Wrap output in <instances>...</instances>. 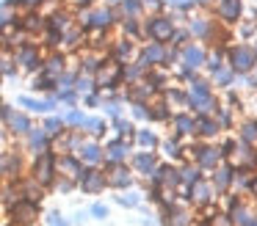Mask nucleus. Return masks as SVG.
<instances>
[{
	"instance_id": "1",
	"label": "nucleus",
	"mask_w": 257,
	"mask_h": 226,
	"mask_svg": "<svg viewBox=\"0 0 257 226\" xmlns=\"http://www.w3.org/2000/svg\"><path fill=\"white\" fill-rule=\"evenodd\" d=\"M12 212V220L20 226H31L36 220V201H28V198H17V201L9 207Z\"/></svg>"
},
{
	"instance_id": "2",
	"label": "nucleus",
	"mask_w": 257,
	"mask_h": 226,
	"mask_svg": "<svg viewBox=\"0 0 257 226\" xmlns=\"http://www.w3.org/2000/svg\"><path fill=\"white\" fill-rule=\"evenodd\" d=\"M78 182H80V187H83L86 193H100L102 187L108 185L105 174H100L97 168H83V171H80V176H78Z\"/></svg>"
},
{
	"instance_id": "3",
	"label": "nucleus",
	"mask_w": 257,
	"mask_h": 226,
	"mask_svg": "<svg viewBox=\"0 0 257 226\" xmlns=\"http://www.w3.org/2000/svg\"><path fill=\"white\" fill-rule=\"evenodd\" d=\"M78 157H80V163H86V165H97V163H100V160H102V149L100 146H97V143H80V146H78Z\"/></svg>"
},
{
	"instance_id": "4",
	"label": "nucleus",
	"mask_w": 257,
	"mask_h": 226,
	"mask_svg": "<svg viewBox=\"0 0 257 226\" xmlns=\"http://www.w3.org/2000/svg\"><path fill=\"white\" fill-rule=\"evenodd\" d=\"M28 146L34 149L36 154L45 152V149H50V135H47L45 130H34V127H31L28 130Z\"/></svg>"
},
{
	"instance_id": "5",
	"label": "nucleus",
	"mask_w": 257,
	"mask_h": 226,
	"mask_svg": "<svg viewBox=\"0 0 257 226\" xmlns=\"http://www.w3.org/2000/svg\"><path fill=\"white\" fill-rule=\"evenodd\" d=\"M6 121H9V127H12V130L17 132V135H28V130H31V119H28V116H23V113H12Z\"/></svg>"
},
{
	"instance_id": "6",
	"label": "nucleus",
	"mask_w": 257,
	"mask_h": 226,
	"mask_svg": "<svg viewBox=\"0 0 257 226\" xmlns=\"http://www.w3.org/2000/svg\"><path fill=\"white\" fill-rule=\"evenodd\" d=\"M105 179H108V185H113V187H127L130 185V174L122 165H116V168L111 171V176H105Z\"/></svg>"
},
{
	"instance_id": "7",
	"label": "nucleus",
	"mask_w": 257,
	"mask_h": 226,
	"mask_svg": "<svg viewBox=\"0 0 257 226\" xmlns=\"http://www.w3.org/2000/svg\"><path fill=\"white\" fill-rule=\"evenodd\" d=\"M105 157L111 160V163H119V160H122V157H127V146H124L122 141H113L111 146H108Z\"/></svg>"
},
{
	"instance_id": "8",
	"label": "nucleus",
	"mask_w": 257,
	"mask_h": 226,
	"mask_svg": "<svg viewBox=\"0 0 257 226\" xmlns=\"http://www.w3.org/2000/svg\"><path fill=\"white\" fill-rule=\"evenodd\" d=\"M83 127H86V132H91V135H100V132H105V124H102L100 119H83Z\"/></svg>"
},
{
	"instance_id": "9",
	"label": "nucleus",
	"mask_w": 257,
	"mask_h": 226,
	"mask_svg": "<svg viewBox=\"0 0 257 226\" xmlns=\"http://www.w3.org/2000/svg\"><path fill=\"white\" fill-rule=\"evenodd\" d=\"M61 127H64V121H61V119H47V121H45V127H42V130H45L47 135L53 138V135H58V132H61Z\"/></svg>"
},
{
	"instance_id": "10",
	"label": "nucleus",
	"mask_w": 257,
	"mask_h": 226,
	"mask_svg": "<svg viewBox=\"0 0 257 226\" xmlns=\"http://www.w3.org/2000/svg\"><path fill=\"white\" fill-rule=\"evenodd\" d=\"M152 163H155L152 154H139V157H136V168L139 171H152Z\"/></svg>"
},
{
	"instance_id": "11",
	"label": "nucleus",
	"mask_w": 257,
	"mask_h": 226,
	"mask_svg": "<svg viewBox=\"0 0 257 226\" xmlns=\"http://www.w3.org/2000/svg\"><path fill=\"white\" fill-rule=\"evenodd\" d=\"M216 160H218L216 149H202V165H213Z\"/></svg>"
},
{
	"instance_id": "12",
	"label": "nucleus",
	"mask_w": 257,
	"mask_h": 226,
	"mask_svg": "<svg viewBox=\"0 0 257 226\" xmlns=\"http://www.w3.org/2000/svg\"><path fill=\"white\" fill-rule=\"evenodd\" d=\"M67 124L80 127V124H83V113H78V110H69V113H67Z\"/></svg>"
},
{
	"instance_id": "13",
	"label": "nucleus",
	"mask_w": 257,
	"mask_h": 226,
	"mask_svg": "<svg viewBox=\"0 0 257 226\" xmlns=\"http://www.w3.org/2000/svg\"><path fill=\"white\" fill-rule=\"evenodd\" d=\"M243 138H246L249 143H254V141H257V124H246V127H243Z\"/></svg>"
},
{
	"instance_id": "14",
	"label": "nucleus",
	"mask_w": 257,
	"mask_h": 226,
	"mask_svg": "<svg viewBox=\"0 0 257 226\" xmlns=\"http://www.w3.org/2000/svg\"><path fill=\"white\" fill-rule=\"evenodd\" d=\"M139 143L141 146H155V135L152 132H139Z\"/></svg>"
},
{
	"instance_id": "15",
	"label": "nucleus",
	"mask_w": 257,
	"mask_h": 226,
	"mask_svg": "<svg viewBox=\"0 0 257 226\" xmlns=\"http://www.w3.org/2000/svg\"><path fill=\"white\" fill-rule=\"evenodd\" d=\"M177 130L180 132H191V130H194V121H188L185 116H180V119H177Z\"/></svg>"
},
{
	"instance_id": "16",
	"label": "nucleus",
	"mask_w": 257,
	"mask_h": 226,
	"mask_svg": "<svg viewBox=\"0 0 257 226\" xmlns=\"http://www.w3.org/2000/svg\"><path fill=\"white\" fill-rule=\"evenodd\" d=\"M119 204H127V207H136V204H139V196H136V193H127V196H119Z\"/></svg>"
},
{
	"instance_id": "17",
	"label": "nucleus",
	"mask_w": 257,
	"mask_h": 226,
	"mask_svg": "<svg viewBox=\"0 0 257 226\" xmlns=\"http://www.w3.org/2000/svg\"><path fill=\"white\" fill-rule=\"evenodd\" d=\"M91 215H94V218H105V215H108V207H102V204H94V207H91Z\"/></svg>"
},
{
	"instance_id": "18",
	"label": "nucleus",
	"mask_w": 257,
	"mask_h": 226,
	"mask_svg": "<svg viewBox=\"0 0 257 226\" xmlns=\"http://www.w3.org/2000/svg\"><path fill=\"white\" fill-rule=\"evenodd\" d=\"M130 130H133V127H130L127 121H116V132H119V135H130Z\"/></svg>"
},
{
	"instance_id": "19",
	"label": "nucleus",
	"mask_w": 257,
	"mask_h": 226,
	"mask_svg": "<svg viewBox=\"0 0 257 226\" xmlns=\"http://www.w3.org/2000/svg\"><path fill=\"white\" fill-rule=\"evenodd\" d=\"M183 179L185 182H196V168H185L183 171Z\"/></svg>"
},
{
	"instance_id": "20",
	"label": "nucleus",
	"mask_w": 257,
	"mask_h": 226,
	"mask_svg": "<svg viewBox=\"0 0 257 226\" xmlns=\"http://www.w3.org/2000/svg\"><path fill=\"white\" fill-rule=\"evenodd\" d=\"M196 198H199V201L207 198V185H196Z\"/></svg>"
},
{
	"instance_id": "21",
	"label": "nucleus",
	"mask_w": 257,
	"mask_h": 226,
	"mask_svg": "<svg viewBox=\"0 0 257 226\" xmlns=\"http://www.w3.org/2000/svg\"><path fill=\"white\" fill-rule=\"evenodd\" d=\"M50 226H67V223L61 220V215H58V212H50Z\"/></svg>"
},
{
	"instance_id": "22",
	"label": "nucleus",
	"mask_w": 257,
	"mask_h": 226,
	"mask_svg": "<svg viewBox=\"0 0 257 226\" xmlns=\"http://www.w3.org/2000/svg\"><path fill=\"white\" fill-rule=\"evenodd\" d=\"M0 176H6V171H3V154H0Z\"/></svg>"
},
{
	"instance_id": "23",
	"label": "nucleus",
	"mask_w": 257,
	"mask_h": 226,
	"mask_svg": "<svg viewBox=\"0 0 257 226\" xmlns=\"http://www.w3.org/2000/svg\"><path fill=\"white\" fill-rule=\"evenodd\" d=\"M3 138H6V135H3V132H0V143H3Z\"/></svg>"
}]
</instances>
